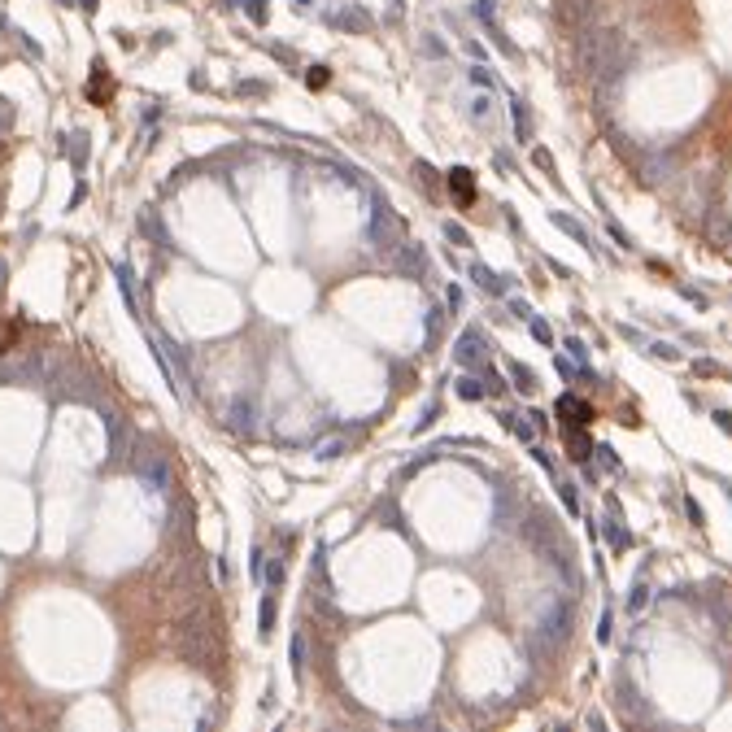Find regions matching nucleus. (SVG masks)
Here are the masks:
<instances>
[{"label":"nucleus","instance_id":"nucleus-18","mask_svg":"<svg viewBox=\"0 0 732 732\" xmlns=\"http://www.w3.org/2000/svg\"><path fill=\"white\" fill-rule=\"evenodd\" d=\"M506 371L514 375V388H519L523 397H532V393H536V375H532V366H523V362H506Z\"/></svg>","mask_w":732,"mask_h":732},{"label":"nucleus","instance_id":"nucleus-39","mask_svg":"<svg viewBox=\"0 0 732 732\" xmlns=\"http://www.w3.org/2000/svg\"><path fill=\"white\" fill-rule=\"evenodd\" d=\"M432 418H441V405H428V410H423V418L414 423V432H428V428H432Z\"/></svg>","mask_w":732,"mask_h":732},{"label":"nucleus","instance_id":"nucleus-47","mask_svg":"<svg viewBox=\"0 0 732 732\" xmlns=\"http://www.w3.org/2000/svg\"><path fill=\"white\" fill-rule=\"evenodd\" d=\"M619 336H628V340H632V345H645V336H641L637 327H628V323H619Z\"/></svg>","mask_w":732,"mask_h":732},{"label":"nucleus","instance_id":"nucleus-21","mask_svg":"<svg viewBox=\"0 0 732 732\" xmlns=\"http://www.w3.org/2000/svg\"><path fill=\"white\" fill-rule=\"evenodd\" d=\"M458 397H462V401H480V397H488V393H484V380H480V375L458 380Z\"/></svg>","mask_w":732,"mask_h":732},{"label":"nucleus","instance_id":"nucleus-25","mask_svg":"<svg viewBox=\"0 0 732 732\" xmlns=\"http://www.w3.org/2000/svg\"><path fill=\"white\" fill-rule=\"evenodd\" d=\"M345 449H349V441H340V436H332V441H323V445H318L314 453H318L323 462H327V458H340V453H345Z\"/></svg>","mask_w":732,"mask_h":732},{"label":"nucleus","instance_id":"nucleus-49","mask_svg":"<svg viewBox=\"0 0 732 732\" xmlns=\"http://www.w3.org/2000/svg\"><path fill=\"white\" fill-rule=\"evenodd\" d=\"M9 122H13V113H9V105H0V131H9Z\"/></svg>","mask_w":732,"mask_h":732},{"label":"nucleus","instance_id":"nucleus-37","mask_svg":"<svg viewBox=\"0 0 732 732\" xmlns=\"http://www.w3.org/2000/svg\"><path fill=\"white\" fill-rule=\"evenodd\" d=\"M236 92H240V96H266V83H257V79H244Z\"/></svg>","mask_w":732,"mask_h":732},{"label":"nucleus","instance_id":"nucleus-7","mask_svg":"<svg viewBox=\"0 0 732 732\" xmlns=\"http://www.w3.org/2000/svg\"><path fill=\"white\" fill-rule=\"evenodd\" d=\"M327 22L336 31H349V35H366V31H371V13L362 5H349V9H340V13H327Z\"/></svg>","mask_w":732,"mask_h":732},{"label":"nucleus","instance_id":"nucleus-30","mask_svg":"<svg viewBox=\"0 0 732 732\" xmlns=\"http://www.w3.org/2000/svg\"><path fill=\"white\" fill-rule=\"evenodd\" d=\"M441 231H445V240H453V244H471V236H466V227H462V222H445Z\"/></svg>","mask_w":732,"mask_h":732},{"label":"nucleus","instance_id":"nucleus-15","mask_svg":"<svg viewBox=\"0 0 732 732\" xmlns=\"http://www.w3.org/2000/svg\"><path fill=\"white\" fill-rule=\"evenodd\" d=\"M113 279H118V292H122V301H127V310H131L140 318V297H136V284H131V270H127L122 262H113Z\"/></svg>","mask_w":732,"mask_h":732},{"label":"nucleus","instance_id":"nucleus-2","mask_svg":"<svg viewBox=\"0 0 732 732\" xmlns=\"http://www.w3.org/2000/svg\"><path fill=\"white\" fill-rule=\"evenodd\" d=\"M571 619H576V606L567 597H558L554 606L541 615V641L545 645H562L567 637H571Z\"/></svg>","mask_w":732,"mask_h":732},{"label":"nucleus","instance_id":"nucleus-43","mask_svg":"<svg viewBox=\"0 0 732 732\" xmlns=\"http://www.w3.org/2000/svg\"><path fill=\"white\" fill-rule=\"evenodd\" d=\"M693 371H697V375H719V366H715L710 357H697V362H693Z\"/></svg>","mask_w":732,"mask_h":732},{"label":"nucleus","instance_id":"nucleus-3","mask_svg":"<svg viewBox=\"0 0 732 732\" xmlns=\"http://www.w3.org/2000/svg\"><path fill=\"white\" fill-rule=\"evenodd\" d=\"M484 357H488L484 332H480V327H466V332L458 336V345H453V362H458V366H480Z\"/></svg>","mask_w":732,"mask_h":732},{"label":"nucleus","instance_id":"nucleus-44","mask_svg":"<svg viewBox=\"0 0 732 732\" xmlns=\"http://www.w3.org/2000/svg\"><path fill=\"white\" fill-rule=\"evenodd\" d=\"M532 161H536V166H541V170H549V174H554V157H549L545 149H536V153H532Z\"/></svg>","mask_w":732,"mask_h":732},{"label":"nucleus","instance_id":"nucleus-28","mask_svg":"<svg viewBox=\"0 0 732 732\" xmlns=\"http://www.w3.org/2000/svg\"><path fill=\"white\" fill-rule=\"evenodd\" d=\"M466 79H471V83H475V88L493 92V74H488V66H471V70H466Z\"/></svg>","mask_w":732,"mask_h":732},{"label":"nucleus","instance_id":"nucleus-20","mask_svg":"<svg viewBox=\"0 0 732 732\" xmlns=\"http://www.w3.org/2000/svg\"><path fill=\"white\" fill-rule=\"evenodd\" d=\"M710 615H715V624L728 628V637H732V597H710Z\"/></svg>","mask_w":732,"mask_h":732},{"label":"nucleus","instance_id":"nucleus-41","mask_svg":"<svg viewBox=\"0 0 732 732\" xmlns=\"http://www.w3.org/2000/svg\"><path fill=\"white\" fill-rule=\"evenodd\" d=\"M606 231L615 236V244H624V249H632V236L624 231V227H619V222H606Z\"/></svg>","mask_w":732,"mask_h":732},{"label":"nucleus","instance_id":"nucleus-33","mask_svg":"<svg viewBox=\"0 0 732 732\" xmlns=\"http://www.w3.org/2000/svg\"><path fill=\"white\" fill-rule=\"evenodd\" d=\"M423 53H428V57H445L449 48H445V40H441V35H423Z\"/></svg>","mask_w":732,"mask_h":732},{"label":"nucleus","instance_id":"nucleus-23","mask_svg":"<svg viewBox=\"0 0 732 732\" xmlns=\"http://www.w3.org/2000/svg\"><path fill=\"white\" fill-rule=\"evenodd\" d=\"M244 13H249V22H257V26L270 22V5H266V0H244Z\"/></svg>","mask_w":732,"mask_h":732},{"label":"nucleus","instance_id":"nucleus-36","mask_svg":"<svg viewBox=\"0 0 732 732\" xmlns=\"http://www.w3.org/2000/svg\"><path fill=\"white\" fill-rule=\"evenodd\" d=\"M262 567H266V554H262V545H253V562H249V576H253V580H262Z\"/></svg>","mask_w":732,"mask_h":732},{"label":"nucleus","instance_id":"nucleus-45","mask_svg":"<svg viewBox=\"0 0 732 732\" xmlns=\"http://www.w3.org/2000/svg\"><path fill=\"white\" fill-rule=\"evenodd\" d=\"M715 423H719L724 436H732V414H728V410H715Z\"/></svg>","mask_w":732,"mask_h":732},{"label":"nucleus","instance_id":"nucleus-51","mask_svg":"<svg viewBox=\"0 0 732 732\" xmlns=\"http://www.w3.org/2000/svg\"><path fill=\"white\" fill-rule=\"evenodd\" d=\"M310 5H314V0H292V9H301V13L310 9Z\"/></svg>","mask_w":732,"mask_h":732},{"label":"nucleus","instance_id":"nucleus-29","mask_svg":"<svg viewBox=\"0 0 732 732\" xmlns=\"http://www.w3.org/2000/svg\"><path fill=\"white\" fill-rule=\"evenodd\" d=\"M567 353H571L576 362H580V371H589V349H584V340L571 336V340H567Z\"/></svg>","mask_w":732,"mask_h":732},{"label":"nucleus","instance_id":"nucleus-12","mask_svg":"<svg viewBox=\"0 0 732 732\" xmlns=\"http://www.w3.org/2000/svg\"><path fill=\"white\" fill-rule=\"evenodd\" d=\"M275 619H279V597H275V589L262 593V606H257V632L262 637H270L275 632Z\"/></svg>","mask_w":732,"mask_h":732},{"label":"nucleus","instance_id":"nucleus-13","mask_svg":"<svg viewBox=\"0 0 732 732\" xmlns=\"http://www.w3.org/2000/svg\"><path fill=\"white\" fill-rule=\"evenodd\" d=\"M510 118H514V140L528 144V140H532V109H528V101L510 96Z\"/></svg>","mask_w":732,"mask_h":732},{"label":"nucleus","instance_id":"nucleus-11","mask_svg":"<svg viewBox=\"0 0 732 732\" xmlns=\"http://www.w3.org/2000/svg\"><path fill=\"white\" fill-rule=\"evenodd\" d=\"M397 270L401 275H410V279H423V270H428V257H423V249L410 240V244H401V253H397Z\"/></svg>","mask_w":732,"mask_h":732},{"label":"nucleus","instance_id":"nucleus-40","mask_svg":"<svg viewBox=\"0 0 732 732\" xmlns=\"http://www.w3.org/2000/svg\"><path fill=\"white\" fill-rule=\"evenodd\" d=\"M441 327H445V310H441V305H432V310H428V332H441Z\"/></svg>","mask_w":732,"mask_h":732},{"label":"nucleus","instance_id":"nucleus-48","mask_svg":"<svg viewBox=\"0 0 732 732\" xmlns=\"http://www.w3.org/2000/svg\"><path fill=\"white\" fill-rule=\"evenodd\" d=\"M685 510H689V519H693V523H702V506H697L693 497H685Z\"/></svg>","mask_w":732,"mask_h":732},{"label":"nucleus","instance_id":"nucleus-32","mask_svg":"<svg viewBox=\"0 0 732 732\" xmlns=\"http://www.w3.org/2000/svg\"><path fill=\"white\" fill-rule=\"evenodd\" d=\"M493 9H497L493 0H475V5H471V13H475V18H480L484 26H493Z\"/></svg>","mask_w":732,"mask_h":732},{"label":"nucleus","instance_id":"nucleus-34","mask_svg":"<svg viewBox=\"0 0 732 732\" xmlns=\"http://www.w3.org/2000/svg\"><path fill=\"white\" fill-rule=\"evenodd\" d=\"M610 632H615V610L606 606V610H601V628H597V641L606 645V641H610Z\"/></svg>","mask_w":732,"mask_h":732},{"label":"nucleus","instance_id":"nucleus-4","mask_svg":"<svg viewBox=\"0 0 732 732\" xmlns=\"http://www.w3.org/2000/svg\"><path fill=\"white\" fill-rule=\"evenodd\" d=\"M401 231L397 218H393V209L384 205V197H375V209H371V222H366V240L375 244V249H388V236Z\"/></svg>","mask_w":732,"mask_h":732},{"label":"nucleus","instance_id":"nucleus-1","mask_svg":"<svg viewBox=\"0 0 732 732\" xmlns=\"http://www.w3.org/2000/svg\"><path fill=\"white\" fill-rule=\"evenodd\" d=\"M131 466H136V475L149 484V488H157V493H170V488H174V475H170L166 453H157V449H140L136 458H131Z\"/></svg>","mask_w":732,"mask_h":732},{"label":"nucleus","instance_id":"nucleus-8","mask_svg":"<svg viewBox=\"0 0 732 732\" xmlns=\"http://www.w3.org/2000/svg\"><path fill=\"white\" fill-rule=\"evenodd\" d=\"M188 628H192V632H184V654H188L192 662L209 667V662H214V645H209L205 628H201V624H188Z\"/></svg>","mask_w":732,"mask_h":732},{"label":"nucleus","instance_id":"nucleus-26","mask_svg":"<svg viewBox=\"0 0 732 732\" xmlns=\"http://www.w3.org/2000/svg\"><path fill=\"white\" fill-rule=\"evenodd\" d=\"M645 601H649V584H645V580H637V584H632V597H628V610L637 615V610L645 606Z\"/></svg>","mask_w":732,"mask_h":732},{"label":"nucleus","instance_id":"nucleus-31","mask_svg":"<svg viewBox=\"0 0 732 732\" xmlns=\"http://www.w3.org/2000/svg\"><path fill=\"white\" fill-rule=\"evenodd\" d=\"M528 327H532V336L541 340V345H554V332H549V323H541V318H528Z\"/></svg>","mask_w":732,"mask_h":732},{"label":"nucleus","instance_id":"nucleus-46","mask_svg":"<svg viewBox=\"0 0 732 732\" xmlns=\"http://www.w3.org/2000/svg\"><path fill=\"white\" fill-rule=\"evenodd\" d=\"M532 458H536V462H541L545 471H554V458H549V453H545L541 445H532Z\"/></svg>","mask_w":732,"mask_h":732},{"label":"nucleus","instance_id":"nucleus-9","mask_svg":"<svg viewBox=\"0 0 732 732\" xmlns=\"http://www.w3.org/2000/svg\"><path fill=\"white\" fill-rule=\"evenodd\" d=\"M601 536L610 541V549H628L632 545V536L624 532V523H619V501H606V523H601Z\"/></svg>","mask_w":732,"mask_h":732},{"label":"nucleus","instance_id":"nucleus-16","mask_svg":"<svg viewBox=\"0 0 732 732\" xmlns=\"http://www.w3.org/2000/svg\"><path fill=\"white\" fill-rule=\"evenodd\" d=\"M562 18L576 22V26L593 22V0H562Z\"/></svg>","mask_w":732,"mask_h":732},{"label":"nucleus","instance_id":"nucleus-10","mask_svg":"<svg viewBox=\"0 0 732 732\" xmlns=\"http://www.w3.org/2000/svg\"><path fill=\"white\" fill-rule=\"evenodd\" d=\"M549 222H554L558 231H567V236H571L576 244H584L589 253H597V244H593V236H589V227H584V222H576L571 214H562V209H554V214H549Z\"/></svg>","mask_w":732,"mask_h":732},{"label":"nucleus","instance_id":"nucleus-19","mask_svg":"<svg viewBox=\"0 0 732 732\" xmlns=\"http://www.w3.org/2000/svg\"><path fill=\"white\" fill-rule=\"evenodd\" d=\"M288 662H292V676H305V637L297 632V637H292V645H288Z\"/></svg>","mask_w":732,"mask_h":732},{"label":"nucleus","instance_id":"nucleus-42","mask_svg":"<svg viewBox=\"0 0 732 732\" xmlns=\"http://www.w3.org/2000/svg\"><path fill=\"white\" fill-rule=\"evenodd\" d=\"M597 453H601V466H610V471H624V466H619V458H615V449H610V445H597Z\"/></svg>","mask_w":732,"mask_h":732},{"label":"nucleus","instance_id":"nucleus-52","mask_svg":"<svg viewBox=\"0 0 732 732\" xmlns=\"http://www.w3.org/2000/svg\"><path fill=\"white\" fill-rule=\"evenodd\" d=\"M79 5H83L88 13H96V0H79Z\"/></svg>","mask_w":732,"mask_h":732},{"label":"nucleus","instance_id":"nucleus-50","mask_svg":"<svg viewBox=\"0 0 732 732\" xmlns=\"http://www.w3.org/2000/svg\"><path fill=\"white\" fill-rule=\"evenodd\" d=\"M5 279H9V266H5V257H0V288H5Z\"/></svg>","mask_w":732,"mask_h":732},{"label":"nucleus","instance_id":"nucleus-24","mask_svg":"<svg viewBox=\"0 0 732 732\" xmlns=\"http://www.w3.org/2000/svg\"><path fill=\"white\" fill-rule=\"evenodd\" d=\"M262 576H266V589H279V584H284V562L279 558H266Z\"/></svg>","mask_w":732,"mask_h":732},{"label":"nucleus","instance_id":"nucleus-27","mask_svg":"<svg viewBox=\"0 0 732 732\" xmlns=\"http://www.w3.org/2000/svg\"><path fill=\"white\" fill-rule=\"evenodd\" d=\"M558 497H562V506L571 510V514H580V493H576V484H558Z\"/></svg>","mask_w":732,"mask_h":732},{"label":"nucleus","instance_id":"nucleus-14","mask_svg":"<svg viewBox=\"0 0 732 732\" xmlns=\"http://www.w3.org/2000/svg\"><path fill=\"white\" fill-rule=\"evenodd\" d=\"M449 188H453V197H458L462 205L475 201V174H471L466 166H453V170H449Z\"/></svg>","mask_w":732,"mask_h":732},{"label":"nucleus","instance_id":"nucleus-35","mask_svg":"<svg viewBox=\"0 0 732 732\" xmlns=\"http://www.w3.org/2000/svg\"><path fill=\"white\" fill-rule=\"evenodd\" d=\"M305 83H310L314 92H318V88H327V66H310V74H305Z\"/></svg>","mask_w":732,"mask_h":732},{"label":"nucleus","instance_id":"nucleus-38","mask_svg":"<svg viewBox=\"0 0 732 732\" xmlns=\"http://www.w3.org/2000/svg\"><path fill=\"white\" fill-rule=\"evenodd\" d=\"M649 353H654V357H662V362H676V357H680V349L662 345V340H658V345H649Z\"/></svg>","mask_w":732,"mask_h":732},{"label":"nucleus","instance_id":"nucleus-5","mask_svg":"<svg viewBox=\"0 0 732 732\" xmlns=\"http://www.w3.org/2000/svg\"><path fill=\"white\" fill-rule=\"evenodd\" d=\"M227 428L240 432V436H249V432L257 428V401H253L249 393H240V397L227 401Z\"/></svg>","mask_w":732,"mask_h":732},{"label":"nucleus","instance_id":"nucleus-17","mask_svg":"<svg viewBox=\"0 0 732 732\" xmlns=\"http://www.w3.org/2000/svg\"><path fill=\"white\" fill-rule=\"evenodd\" d=\"M497 418H501V428H506V432L519 436V441H532V436H536V428H532V423H523V414H514V410H501Z\"/></svg>","mask_w":732,"mask_h":732},{"label":"nucleus","instance_id":"nucleus-22","mask_svg":"<svg viewBox=\"0 0 732 732\" xmlns=\"http://www.w3.org/2000/svg\"><path fill=\"white\" fill-rule=\"evenodd\" d=\"M471 118H475V122H488V118H493V96H488V92L471 96Z\"/></svg>","mask_w":732,"mask_h":732},{"label":"nucleus","instance_id":"nucleus-6","mask_svg":"<svg viewBox=\"0 0 732 732\" xmlns=\"http://www.w3.org/2000/svg\"><path fill=\"white\" fill-rule=\"evenodd\" d=\"M471 279H475V288L488 292V297H506V288L514 284V275H497V270H488L484 262H471Z\"/></svg>","mask_w":732,"mask_h":732}]
</instances>
